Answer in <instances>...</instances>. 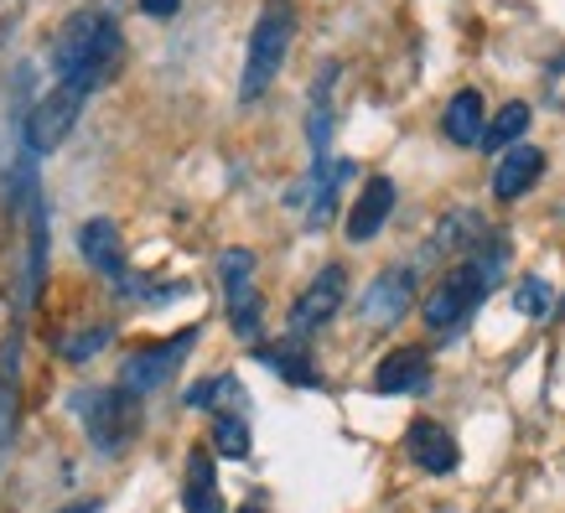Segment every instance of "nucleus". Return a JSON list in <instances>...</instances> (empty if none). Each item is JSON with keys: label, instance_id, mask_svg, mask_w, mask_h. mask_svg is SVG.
<instances>
[{"label": "nucleus", "instance_id": "17", "mask_svg": "<svg viewBox=\"0 0 565 513\" xmlns=\"http://www.w3.org/2000/svg\"><path fill=\"white\" fill-rule=\"evenodd\" d=\"M182 509L188 513H223V498H218V488H213V457H207V451H192Z\"/></svg>", "mask_w": 565, "mask_h": 513}, {"label": "nucleus", "instance_id": "13", "mask_svg": "<svg viewBox=\"0 0 565 513\" xmlns=\"http://www.w3.org/2000/svg\"><path fill=\"white\" fill-rule=\"evenodd\" d=\"M441 130L451 146H482V136H488V109H482L478 88L451 94V104H446V115H441Z\"/></svg>", "mask_w": 565, "mask_h": 513}, {"label": "nucleus", "instance_id": "5", "mask_svg": "<svg viewBox=\"0 0 565 513\" xmlns=\"http://www.w3.org/2000/svg\"><path fill=\"white\" fill-rule=\"evenodd\" d=\"M218 286L228 301V327L244 342L259 338V291H255V255L249 249H223L218 255Z\"/></svg>", "mask_w": 565, "mask_h": 513}, {"label": "nucleus", "instance_id": "26", "mask_svg": "<svg viewBox=\"0 0 565 513\" xmlns=\"http://www.w3.org/2000/svg\"><path fill=\"white\" fill-rule=\"evenodd\" d=\"M63 513H94V503H73V509H63Z\"/></svg>", "mask_w": 565, "mask_h": 513}, {"label": "nucleus", "instance_id": "27", "mask_svg": "<svg viewBox=\"0 0 565 513\" xmlns=\"http://www.w3.org/2000/svg\"><path fill=\"white\" fill-rule=\"evenodd\" d=\"M239 513H259V509H239Z\"/></svg>", "mask_w": 565, "mask_h": 513}, {"label": "nucleus", "instance_id": "11", "mask_svg": "<svg viewBox=\"0 0 565 513\" xmlns=\"http://www.w3.org/2000/svg\"><path fill=\"white\" fill-rule=\"evenodd\" d=\"M390 213H394V182H390V177H374V182L359 192L353 213H348V239H353V244H369L379 228L390 223Z\"/></svg>", "mask_w": 565, "mask_h": 513}, {"label": "nucleus", "instance_id": "12", "mask_svg": "<svg viewBox=\"0 0 565 513\" xmlns=\"http://www.w3.org/2000/svg\"><path fill=\"white\" fill-rule=\"evenodd\" d=\"M540 171H545V151H534V146H514V151L498 156L493 192L503 197V203H514V197H524V192L540 182Z\"/></svg>", "mask_w": 565, "mask_h": 513}, {"label": "nucleus", "instance_id": "8", "mask_svg": "<svg viewBox=\"0 0 565 513\" xmlns=\"http://www.w3.org/2000/svg\"><path fill=\"white\" fill-rule=\"evenodd\" d=\"M411 301H415V270H405V265H399V270H384L374 286L363 291V322L394 327L411 311Z\"/></svg>", "mask_w": 565, "mask_h": 513}, {"label": "nucleus", "instance_id": "7", "mask_svg": "<svg viewBox=\"0 0 565 513\" xmlns=\"http://www.w3.org/2000/svg\"><path fill=\"white\" fill-rule=\"evenodd\" d=\"M73 399H78V415H84V426H88V441L99 446L104 457L120 451L125 430H130V410H125L120 394L94 389V394H73Z\"/></svg>", "mask_w": 565, "mask_h": 513}, {"label": "nucleus", "instance_id": "2", "mask_svg": "<svg viewBox=\"0 0 565 513\" xmlns=\"http://www.w3.org/2000/svg\"><path fill=\"white\" fill-rule=\"evenodd\" d=\"M503 259H509V249H503V244H488L482 255L462 259L457 270H446L441 286H436V291L426 296V307H420L430 332H451L462 317H472L478 301L488 296V286L498 280V270H503Z\"/></svg>", "mask_w": 565, "mask_h": 513}, {"label": "nucleus", "instance_id": "18", "mask_svg": "<svg viewBox=\"0 0 565 513\" xmlns=\"http://www.w3.org/2000/svg\"><path fill=\"white\" fill-rule=\"evenodd\" d=\"M530 104H503V109H498L493 120H488V136H482V146H488V151H514V146H524V130H530Z\"/></svg>", "mask_w": 565, "mask_h": 513}, {"label": "nucleus", "instance_id": "15", "mask_svg": "<svg viewBox=\"0 0 565 513\" xmlns=\"http://www.w3.org/2000/svg\"><path fill=\"white\" fill-rule=\"evenodd\" d=\"M411 457L426 467V472H451V467H457V441H451L436 420H415L411 426Z\"/></svg>", "mask_w": 565, "mask_h": 513}, {"label": "nucleus", "instance_id": "4", "mask_svg": "<svg viewBox=\"0 0 565 513\" xmlns=\"http://www.w3.org/2000/svg\"><path fill=\"white\" fill-rule=\"evenodd\" d=\"M84 99H88V88H78V84H57L52 94H42L32 104V115H26V146L36 156L57 151L68 140V130L78 125V115H84Z\"/></svg>", "mask_w": 565, "mask_h": 513}, {"label": "nucleus", "instance_id": "23", "mask_svg": "<svg viewBox=\"0 0 565 513\" xmlns=\"http://www.w3.org/2000/svg\"><path fill=\"white\" fill-rule=\"evenodd\" d=\"M213 394H234V378H203V384H192L188 405L192 410H207V405H213Z\"/></svg>", "mask_w": 565, "mask_h": 513}, {"label": "nucleus", "instance_id": "9", "mask_svg": "<svg viewBox=\"0 0 565 513\" xmlns=\"http://www.w3.org/2000/svg\"><path fill=\"white\" fill-rule=\"evenodd\" d=\"M192 348V332L188 338H177V342H161V348H146L140 359H130L125 363V374H120V384L130 394H146V389H156V384H167L172 378V368L182 363V353Z\"/></svg>", "mask_w": 565, "mask_h": 513}, {"label": "nucleus", "instance_id": "6", "mask_svg": "<svg viewBox=\"0 0 565 513\" xmlns=\"http://www.w3.org/2000/svg\"><path fill=\"white\" fill-rule=\"evenodd\" d=\"M348 301V270L343 265H327L322 275H311V286L296 296L291 307V332L296 338H311V332H322Z\"/></svg>", "mask_w": 565, "mask_h": 513}, {"label": "nucleus", "instance_id": "3", "mask_svg": "<svg viewBox=\"0 0 565 513\" xmlns=\"http://www.w3.org/2000/svg\"><path fill=\"white\" fill-rule=\"evenodd\" d=\"M296 36V11L291 0H270L259 11L255 32H249V52H244V78H239V104H255L265 88L275 84V73L286 68V52Z\"/></svg>", "mask_w": 565, "mask_h": 513}, {"label": "nucleus", "instance_id": "21", "mask_svg": "<svg viewBox=\"0 0 565 513\" xmlns=\"http://www.w3.org/2000/svg\"><path fill=\"white\" fill-rule=\"evenodd\" d=\"M109 327H84V332H73L68 342H63V359L68 363H88V359H99L104 348H109Z\"/></svg>", "mask_w": 565, "mask_h": 513}, {"label": "nucleus", "instance_id": "22", "mask_svg": "<svg viewBox=\"0 0 565 513\" xmlns=\"http://www.w3.org/2000/svg\"><path fill=\"white\" fill-rule=\"evenodd\" d=\"M265 359H270V368H280V374L291 378V384H317V374H311V363H301V353H286V348H270Z\"/></svg>", "mask_w": 565, "mask_h": 513}, {"label": "nucleus", "instance_id": "1", "mask_svg": "<svg viewBox=\"0 0 565 513\" xmlns=\"http://www.w3.org/2000/svg\"><path fill=\"white\" fill-rule=\"evenodd\" d=\"M115 68H120V26L99 11H73L52 36L57 84H78L94 94L104 78H115Z\"/></svg>", "mask_w": 565, "mask_h": 513}, {"label": "nucleus", "instance_id": "25", "mask_svg": "<svg viewBox=\"0 0 565 513\" xmlns=\"http://www.w3.org/2000/svg\"><path fill=\"white\" fill-rule=\"evenodd\" d=\"M11 415H17V394L6 389L0 394V441H6V430H11Z\"/></svg>", "mask_w": 565, "mask_h": 513}, {"label": "nucleus", "instance_id": "14", "mask_svg": "<svg viewBox=\"0 0 565 513\" xmlns=\"http://www.w3.org/2000/svg\"><path fill=\"white\" fill-rule=\"evenodd\" d=\"M426 384V353L420 348H399L374 368V389L379 394H405Z\"/></svg>", "mask_w": 565, "mask_h": 513}, {"label": "nucleus", "instance_id": "20", "mask_svg": "<svg viewBox=\"0 0 565 513\" xmlns=\"http://www.w3.org/2000/svg\"><path fill=\"white\" fill-rule=\"evenodd\" d=\"M514 307L524 311V317H534V322H545L550 307H555V291H550L540 275H530V280H519V291H514Z\"/></svg>", "mask_w": 565, "mask_h": 513}, {"label": "nucleus", "instance_id": "10", "mask_svg": "<svg viewBox=\"0 0 565 513\" xmlns=\"http://www.w3.org/2000/svg\"><path fill=\"white\" fill-rule=\"evenodd\" d=\"M78 255H84L99 275H109V280L125 275V239L109 218H88L84 228H78Z\"/></svg>", "mask_w": 565, "mask_h": 513}, {"label": "nucleus", "instance_id": "24", "mask_svg": "<svg viewBox=\"0 0 565 513\" xmlns=\"http://www.w3.org/2000/svg\"><path fill=\"white\" fill-rule=\"evenodd\" d=\"M140 11H146V17H177L182 0H140Z\"/></svg>", "mask_w": 565, "mask_h": 513}, {"label": "nucleus", "instance_id": "16", "mask_svg": "<svg viewBox=\"0 0 565 513\" xmlns=\"http://www.w3.org/2000/svg\"><path fill=\"white\" fill-rule=\"evenodd\" d=\"M482 218L472 207H451L441 223H436V239H430V255H457V249H478Z\"/></svg>", "mask_w": 565, "mask_h": 513}, {"label": "nucleus", "instance_id": "19", "mask_svg": "<svg viewBox=\"0 0 565 513\" xmlns=\"http://www.w3.org/2000/svg\"><path fill=\"white\" fill-rule=\"evenodd\" d=\"M213 451L218 457H244L249 451V426H244L239 415H218L213 420Z\"/></svg>", "mask_w": 565, "mask_h": 513}]
</instances>
